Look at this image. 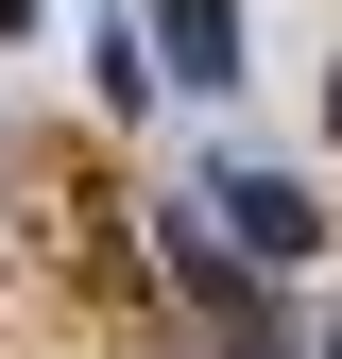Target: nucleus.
<instances>
[{"label":"nucleus","instance_id":"obj_3","mask_svg":"<svg viewBox=\"0 0 342 359\" xmlns=\"http://www.w3.org/2000/svg\"><path fill=\"white\" fill-rule=\"evenodd\" d=\"M0 34H34V0H0Z\"/></svg>","mask_w":342,"mask_h":359},{"label":"nucleus","instance_id":"obj_1","mask_svg":"<svg viewBox=\"0 0 342 359\" xmlns=\"http://www.w3.org/2000/svg\"><path fill=\"white\" fill-rule=\"evenodd\" d=\"M205 205L240 222V257H325V205L291 189V171H223V189H205Z\"/></svg>","mask_w":342,"mask_h":359},{"label":"nucleus","instance_id":"obj_4","mask_svg":"<svg viewBox=\"0 0 342 359\" xmlns=\"http://www.w3.org/2000/svg\"><path fill=\"white\" fill-rule=\"evenodd\" d=\"M325 137H342V69H325Z\"/></svg>","mask_w":342,"mask_h":359},{"label":"nucleus","instance_id":"obj_5","mask_svg":"<svg viewBox=\"0 0 342 359\" xmlns=\"http://www.w3.org/2000/svg\"><path fill=\"white\" fill-rule=\"evenodd\" d=\"M325 359H342V342H325Z\"/></svg>","mask_w":342,"mask_h":359},{"label":"nucleus","instance_id":"obj_2","mask_svg":"<svg viewBox=\"0 0 342 359\" xmlns=\"http://www.w3.org/2000/svg\"><path fill=\"white\" fill-rule=\"evenodd\" d=\"M154 52L189 86H240V0H154Z\"/></svg>","mask_w":342,"mask_h":359}]
</instances>
